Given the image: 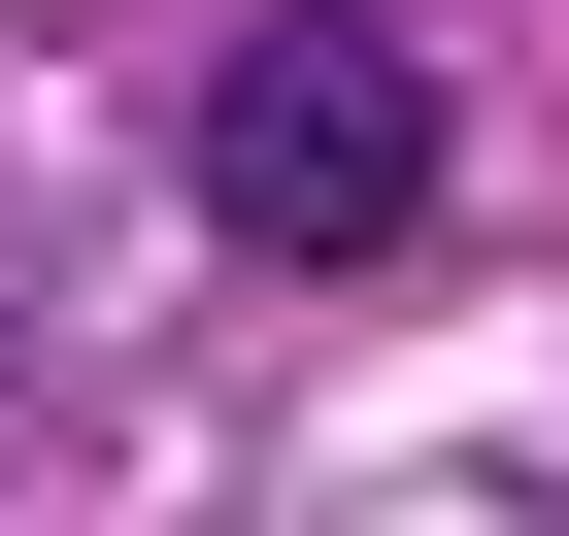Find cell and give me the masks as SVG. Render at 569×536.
Segmentation results:
<instances>
[{
	"label": "cell",
	"instance_id": "cell-1",
	"mask_svg": "<svg viewBox=\"0 0 569 536\" xmlns=\"http://www.w3.org/2000/svg\"><path fill=\"white\" fill-rule=\"evenodd\" d=\"M168 168H201V235H234V268H436L469 101H436V34H369V0H268V34L168 101Z\"/></svg>",
	"mask_w": 569,
	"mask_h": 536
}]
</instances>
